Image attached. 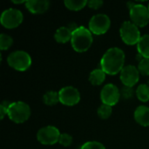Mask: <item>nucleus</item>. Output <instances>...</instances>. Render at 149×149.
Listing matches in <instances>:
<instances>
[{
	"label": "nucleus",
	"mask_w": 149,
	"mask_h": 149,
	"mask_svg": "<svg viewBox=\"0 0 149 149\" xmlns=\"http://www.w3.org/2000/svg\"><path fill=\"white\" fill-rule=\"evenodd\" d=\"M58 142L63 147H69L72 143V137L68 134H61Z\"/></svg>",
	"instance_id": "25"
},
{
	"label": "nucleus",
	"mask_w": 149,
	"mask_h": 149,
	"mask_svg": "<svg viewBox=\"0 0 149 149\" xmlns=\"http://www.w3.org/2000/svg\"><path fill=\"white\" fill-rule=\"evenodd\" d=\"M24 16L21 10L10 8L3 11L0 17L1 24L7 29H14L23 22Z\"/></svg>",
	"instance_id": "7"
},
{
	"label": "nucleus",
	"mask_w": 149,
	"mask_h": 149,
	"mask_svg": "<svg viewBox=\"0 0 149 149\" xmlns=\"http://www.w3.org/2000/svg\"><path fill=\"white\" fill-rule=\"evenodd\" d=\"M103 5V1L101 0H91L87 2V6L93 10H98Z\"/></svg>",
	"instance_id": "27"
},
{
	"label": "nucleus",
	"mask_w": 149,
	"mask_h": 149,
	"mask_svg": "<svg viewBox=\"0 0 149 149\" xmlns=\"http://www.w3.org/2000/svg\"><path fill=\"white\" fill-rule=\"evenodd\" d=\"M138 70L143 76H149V58H142L138 65Z\"/></svg>",
	"instance_id": "23"
},
{
	"label": "nucleus",
	"mask_w": 149,
	"mask_h": 149,
	"mask_svg": "<svg viewBox=\"0 0 149 149\" xmlns=\"http://www.w3.org/2000/svg\"><path fill=\"white\" fill-rule=\"evenodd\" d=\"M7 115L15 123H24L31 116V108L29 105L23 101L13 102L9 106Z\"/></svg>",
	"instance_id": "3"
},
{
	"label": "nucleus",
	"mask_w": 149,
	"mask_h": 149,
	"mask_svg": "<svg viewBox=\"0 0 149 149\" xmlns=\"http://www.w3.org/2000/svg\"><path fill=\"white\" fill-rule=\"evenodd\" d=\"M125 52L118 48L112 47L108 49L100 60L101 69L109 75H116L124 68Z\"/></svg>",
	"instance_id": "1"
},
{
	"label": "nucleus",
	"mask_w": 149,
	"mask_h": 149,
	"mask_svg": "<svg viewBox=\"0 0 149 149\" xmlns=\"http://www.w3.org/2000/svg\"><path fill=\"white\" fill-rule=\"evenodd\" d=\"M12 3H26V1H14V0H13V1H12Z\"/></svg>",
	"instance_id": "29"
},
{
	"label": "nucleus",
	"mask_w": 149,
	"mask_h": 149,
	"mask_svg": "<svg viewBox=\"0 0 149 149\" xmlns=\"http://www.w3.org/2000/svg\"><path fill=\"white\" fill-rule=\"evenodd\" d=\"M134 119L142 127H149V107L140 106L134 111Z\"/></svg>",
	"instance_id": "14"
},
{
	"label": "nucleus",
	"mask_w": 149,
	"mask_h": 149,
	"mask_svg": "<svg viewBox=\"0 0 149 149\" xmlns=\"http://www.w3.org/2000/svg\"><path fill=\"white\" fill-rule=\"evenodd\" d=\"M87 2L86 0L81 1H75V0H66L65 1V5L67 9L71 10H82L86 5H87Z\"/></svg>",
	"instance_id": "20"
},
{
	"label": "nucleus",
	"mask_w": 149,
	"mask_h": 149,
	"mask_svg": "<svg viewBox=\"0 0 149 149\" xmlns=\"http://www.w3.org/2000/svg\"><path fill=\"white\" fill-rule=\"evenodd\" d=\"M59 101L65 106L72 107L77 105L80 100V93L79 90L73 86H65L58 92Z\"/></svg>",
	"instance_id": "10"
},
{
	"label": "nucleus",
	"mask_w": 149,
	"mask_h": 149,
	"mask_svg": "<svg viewBox=\"0 0 149 149\" xmlns=\"http://www.w3.org/2000/svg\"><path fill=\"white\" fill-rule=\"evenodd\" d=\"M136 95L139 100L147 102L149 100V86L148 84H141L136 89Z\"/></svg>",
	"instance_id": "19"
},
{
	"label": "nucleus",
	"mask_w": 149,
	"mask_h": 149,
	"mask_svg": "<svg viewBox=\"0 0 149 149\" xmlns=\"http://www.w3.org/2000/svg\"><path fill=\"white\" fill-rule=\"evenodd\" d=\"M43 101L47 106H55L59 101L58 93L54 91H48L43 96Z\"/></svg>",
	"instance_id": "18"
},
{
	"label": "nucleus",
	"mask_w": 149,
	"mask_h": 149,
	"mask_svg": "<svg viewBox=\"0 0 149 149\" xmlns=\"http://www.w3.org/2000/svg\"><path fill=\"white\" fill-rule=\"evenodd\" d=\"M93 41V33L91 31L84 26H78L72 35V46L75 52H86L92 45Z\"/></svg>",
	"instance_id": "2"
},
{
	"label": "nucleus",
	"mask_w": 149,
	"mask_h": 149,
	"mask_svg": "<svg viewBox=\"0 0 149 149\" xmlns=\"http://www.w3.org/2000/svg\"><path fill=\"white\" fill-rule=\"evenodd\" d=\"M148 10H149V4H148Z\"/></svg>",
	"instance_id": "31"
},
{
	"label": "nucleus",
	"mask_w": 149,
	"mask_h": 149,
	"mask_svg": "<svg viewBox=\"0 0 149 149\" xmlns=\"http://www.w3.org/2000/svg\"><path fill=\"white\" fill-rule=\"evenodd\" d=\"M13 44V38L7 34H1L0 36V49L2 51L8 50Z\"/></svg>",
	"instance_id": "22"
},
{
	"label": "nucleus",
	"mask_w": 149,
	"mask_h": 149,
	"mask_svg": "<svg viewBox=\"0 0 149 149\" xmlns=\"http://www.w3.org/2000/svg\"><path fill=\"white\" fill-rule=\"evenodd\" d=\"M134 96V90L133 87L128 86H123L120 90V97H122L124 100H129Z\"/></svg>",
	"instance_id": "26"
},
{
	"label": "nucleus",
	"mask_w": 149,
	"mask_h": 149,
	"mask_svg": "<svg viewBox=\"0 0 149 149\" xmlns=\"http://www.w3.org/2000/svg\"><path fill=\"white\" fill-rule=\"evenodd\" d=\"M139 54L143 58H149V34L143 35L137 44Z\"/></svg>",
	"instance_id": "16"
},
{
	"label": "nucleus",
	"mask_w": 149,
	"mask_h": 149,
	"mask_svg": "<svg viewBox=\"0 0 149 149\" xmlns=\"http://www.w3.org/2000/svg\"><path fill=\"white\" fill-rule=\"evenodd\" d=\"M140 79V72L137 67L132 65H127L120 72V80L125 86L133 87Z\"/></svg>",
	"instance_id": "12"
},
{
	"label": "nucleus",
	"mask_w": 149,
	"mask_h": 149,
	"mask_svg": "<svg viewBox=\"0 0 149 149\" xmlns=\"http://www.w3.org/2000/svg\"><path fill=\"white\" fill-rule=\"evenodd\" d=\"M113 113V107L105 104H102L97 111V113L99 115V117L102 120H107L108 119Z\"/></svg>",
	"instance_id": "21"
},
{
	"label": "nucleus",
	"mask_w": 149,
	"mask_h": 149,
	"mask_svg": "<svg viewBox=\"0 0 149 149\" xmlns=\"http://www.w3.org/2000/svg\"><path fill=\"white\" fill-rule=\"evenodd\" d=\"M148 86H149V79H148Z\"/></svg>",
	"instance_id": "30"
},
{
	"label": "nucleus",
	"mask_w": 149,
	"mask_h": 149,
	"mask_svg": "<svg viewBox=\"0 0 149 149\" xmlns=\"http://www.w3.org/2000/svg\"><path fill=\"white\" fill-rule=\"evenodd\" d=\"M131 22L138 27H144L149 22L148 7L141 3H133L130 7Z\"/></svg>",
	"instance_id": "6"
},
{
	"label": "nucleus",
	"mask_w": 149,
	"mask_h": 149,
	"mask_svg": "<svg viewBox=\"0 0 149 149\" xmlns=\"http://www.w3.org/2000/svg\"><path fill=\"white\" fill-rule=\"evenodd\" d=\"M106 75L107 73L101 68L94 69L89 75V81L93 86H100L105 81Z\"/></svg>",
	"instance_id": "17"
},
{
	"label": "nucleus",
	"mask_w": 149,
	"mask_h": 149,
	"mask_svg": "<svg viewBox=\"0 0 149 149\" xmlns=\"http://www.w3.org/2000/svg\"><path fill=\"white\" fill-rule=\"evenodd\" d=\"M120 98V92L118 87L113 84L106 85L100 93V99L103 104L113 107L115 106Z\"/></svg>",
	"instance_id": "11"
},
{
	"label": "nucleus",
	"mask_w": 149,
	"mask_h": 149,
	"mask_svg": "<svg viewBox=\"0 0 149 149\" xmlns=\"http://www.w3.org/2000/svg\"><path fill=\"white\" fill-rule=\"evenodd\" d=\"M10 104V103L4 101V102H3L0 105V116H1V120H3L4 118V116L8 114V109H9Z\"/></svg>",
	"instance_id": "28"
},
{
	"label": "nucleus",
	"mask_w": 149,
	"mask_h": 149,
	"mask_svg": "<svg viewBox=\"0 0 149 149\" xmlns=\"http://www.w3.org/2000/svg\"><path fill=\"white\" fill-rule=\"evenodd\" d=\"M49 6L50 3L47 0H30L25 3V7L33 14H42L49 9Z\"/></svg>",
	"instance_id": "13"
},
{
	"label": "nucleus",
	"mask_w": 149,
	"mask_h": 149,
	"mask_svg": "<svg viewBox=\"0 0 149 149\" xmlns=\"http://www.w3.org/2000/svg\"><path fill=\"white\" fill-rule=\"evenodd\" d=\"M111 20L106 14L94 15L89 21V30L95 35L105 34L110 28Z\"/></svg>",
	"instance_id": "8"
},
{
	"label": "nucleus",
	"mask_w": 149,
	"mask_h": 149,
	"mask_svg": "<svg viewBox=\"0 0 149 149\" xmlns=\"http://www.w3.org/2000/svg\"><path fill=\"white\" fill-rule=\"evenodd\" d=\"M60 134H61L57 127L53 126H46L38 130L37 139L43 145H54L58 142Z\"/></svg>",
	"instance_id": "9"
},
{
	"label": "nucleus",
	"mask_w": 149,
	"mask_h": 149,
	"mask_svg": "<svg viewBox=\"0 0 149 149\" xmlns=\"http://www.w3.org/2000/svg\"><path fill=\"white\" fill-rule=\"evenodd\" d=\"M72 31L69 27L63 26V27H59L56 31L54 38L59 44H65L72 39Z\"/></svg>",
	"instance_id": "15"
},
{
	"label": "nucleus",
	"mask_w": 149,
	"mask_h": 149,
	"mask_svg": "<svg viewBox=\"0 0 149 149\" xmlns=\"http://www.w3.org/2000/svg\"><path fill=\"white\" fill-rule=\"evenodd\" d=\"M120 33L123 42L128 45H137L142 37L139 27L131 21H125L120 29Z\"/></svg>",
	"instance_id": "5"
},
{
	"label": "nucleus",
	"mask_w": 149,
	"mask_h": 149,
	"mask_svg": "<svg viewBox=\"0 0 149 149\" xmlns=\"http://www.w3.org/2000/svg\"><path fill=\"white\" fill-rule=\"evenodd\" d=\"M80 149H106L105 146L98 141H88L81 146Z\"/></svg>",
	"instance_id": "24"
},
{
	"label": "nucleus",
	"mask_w": 149,
	"mask_h": 149,
	"mask_svg": "<svg viewBox=\"0 0 149 149\" xmlns=\"http://www.w3.org/2000/svg\"><path fill=\"white\" fill-rule=\"evenodd\" d=\"M8 65L18 72L28 70L31 65V58L29 53L24 51H15L7 58Z\"/></svg>",
	"instance_id": "4"
}]
</instances>
